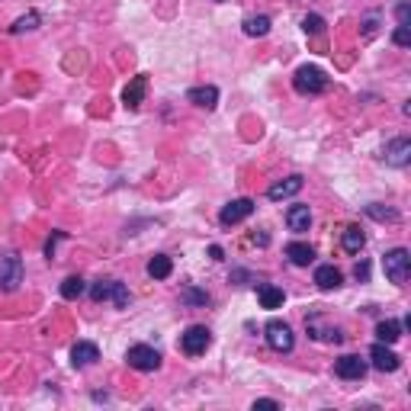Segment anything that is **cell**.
Listing matches in <instances>:
<instances>
[{"mask_svg": "<svg viewBox=\"0 0 411 411\" xmlns=\"http://www.w3.org/2000/svg\"><path fill=\"white\" fill-rule=\"evenodd\" d=\"M183 299H187V302H202V306H206V302H209V296L196 293V289H187V293H183Z\"/></svg>", "mask_w": 411, "mask_h": 411, "instance_id": "30", "label": "cell"}, {"mask_svg": "<svg viewBox=\"0 0 411 411\" xmlns=\"http://www.w3.org/2000/svg\"><path fill=\"white\" fill-rule=\"evenodd\" d=\"M286 225H289V231H308V225H312V209H308V206H289Z\"/></svg>", "mask_w": 411, "mask_h": 411, "instance_id": "19", "label": "cell"}, {"mask_svg": "<svg viewBox=\"0 0 411 411\" xmlns=\"http://www.w3.org/2000/svg\"><path fill=\"white\" fill-rule=\"evenodd\" d=\"M187 100H190V103H196V106H202V110H216V106H219V87H212V84L193 87V91L187 93Z\"/></svg>", "mask_w": 411, "mask_h": 411, "instance_id": "16", "label": "cell"}, {"mask_svg": "<svg viewBox=\"0 0 411 411\" xmlns=\"http://www.w3.org/2000/svg\"><path fill=\"white\" fill-rule=\"evenodd\" d=\"M145 93H148V77L139 74V77H132V81L126 84V91H122V103H126L129 110H139L141 100H145Z\"/></svg>", "mask_w": 411, "mask_h": 411, "instance_id": "12", "label": "cell"}, {"mask_svg": "<svg viewBox=\"0 0 411 411\" xmlns=\"http://www.w3.org/2000/svg\"><path fill=\"white\" fill-rule=\"evenodd\" d=\"M335 373L341 379H363L366 376V360L347 354V357H341V360H335Z\"/></svg>", "mask_w": 411, "mask_h": 411, "instance_id": "11", "label": "cell"}, {"mask_svg": "<svg viewBox=\"0 0 411 411\" xmlns=\"http://www.w3.org/2000/svg\"><path fill=\"white\" fill-rule=\"evenodd\" d=\"M209 254H212V260H222V248H219V244H212Z\"/></svg>", "mask_w": 411, "mask_h": 411, "instance_id": "36", "label": "cell"}, {"mask_svg": "<svg viewBox=\"0 0 411 411\" xmlns=\"http://www.w3.org/2000/svg\"><path fill=\"white\" fill-rule=\"evenodd\" d=\"M170 270H174V260H170L168 254H154V257L148 260V277L151 279H168Z\"/></svg>", "mask_w": 411, "mask_h": 411, "instance_id": "21", "label": "cell"}, {"mask_svg": "<svg viewBox=\"0 0 411 411\" xmlns=\"http://www.w3.org/2000/svg\"><path fill=\"white\" fill-rule=\"evenodd\" d=\"M254 408H279V402H277V398H257Z\"/></svg>", "mask_w": 411, "mask_h": 411, "instance_id": "33", "label": "cell"}, {"mask_svg": "<svg viewBox=\"0 0 411 411\" xmlns=\"http://www.w3.org/2000/svg\"><path fill=\"white\" fill-rule=\"evenodd\" d=\"M373 33H376V16H369L366 20V35H373Z\"/></svg>", "mask_w": 411, "mask_h": 411, "instance_id": "35", "label": "cell"}, {"mask_svg": "<svg viewBox=\"0 0 411 411\" xmlns=\"http://www.w3.org/2000/svg\"><path fill=\"white\" fill-rule=\"evenodd\" d=\"M39 23H42V16H39V13H26V16H20V20H16L13 26H10V33H13V35L29 33V29H35Z\"/></svg>", "mask_w": 411, "mask_h": 411, "instance_id": "26", "label": "cell"}, {"mask_svg": "<svg viewBox=\"0 0 411 411\" xmlns=\"http://www.w3.org/2000/svg\"><path fill=\"white\" fill-rule=\"evenodd\" d=\"M306 328H308V335H312L315 341H328V344H341L344 341V335L337 331V328H325V325H321V315H312V318L306 321Z\"/></svg>", "mask_w": 411, "mask_h": 411, "instance_id": "13", "label": "cell"}, {"mask_svg": "<svg viewBox=\"0 0 411 411\" xmlns=\"http://www.w3.org/2000/svg\"><path fill=\"white\" fill-rule=\"evenodd\" d=\"M315 283H318V289H337V286L344 283V273L337 270L335 264H321L318 270H315Z\"/></svg>", "mask_w": 411, "mask_h": 411, "instance_id": "17", "label": "cell"}, {"mask_svg": "<svg viewBox=\"0 0 411 411\" xmlns=\"http://www.w3.org/2000/svg\"><path fill=\"white\" fill-rule=\"evenodd\" d=\"M267 344H270L277 354H289L296 347V337H293V328L286 325V321H277L273 318L267 325Z\"/></svg>", "mask_w": 411, "mask_h": 411, "instance_id": "7", "label": "cell"}, {"mask_svg": "<svg viewBox=\"0 0 411 411\" xmlns=\"http://www.w3.org/2000/svg\"><path fill=\"white\" fill-rule=\"evenodd\" d=\"M302 29H306V33H312V35H318V33H325V20H321L318 13H308L306 20H302Z\"/></svg>", "mask_w": 411, "mask_h": 411, "instance_id": "28", "label": "cell"}, {"mask_svg": "<svg viewBox=\"0 0 411 411\" xmlns=\"http://www.w3.org/2000/svg\"><path fill=\"white\" fill-rule=\"evenodd\" d=\"M84 289H87V286H84V279H81V277H68L62 283V296H64V299H77V296H84Z\"/></svg>", "mask_w": 411, "mask_h": 411, "instance_id": "25", "label": "cell"}, {"mask_svg": "<svg viewBox=\"0 0 411 411\" xmlns=\"http://www.w3.org/2000/svg\"><path fill=\"white\" fill-rule=\"evenodd\" d=\"M299 190H302V177H299V174H293V177H286V180L273 183V187L267 190V196H270L273 202H279V199H289V196H296Z\"/></svg>", "mask_w": 411, "mask_h": 411, "instance_id": "14", "label": "cell"}, {"mask_svg": "<svg viewBox=\"0 0 411 411\" xmlns=\"http://www.w3.org/2000/svg\"><path fill=\"white\" fill-rule=\"evenodd\" d=\"M97 360H100L97 344H91V341H77L74 347H71V363H74V366H91V363H97Z\"/></svg>", "mask_w": 411, "mask_h": 411, "instance_id": "15", "label": "cell"}, {"mask_svg": "<svg viewBox=\"0 0 411 411\" xmlns=\"http://www.w3.org/2000/svg\"><path fill=\"white\" fill-rule=\"evenodd\" d=\"M402 328H405V321H379V325H376V337H379V341H383V344H395L398 341V337H402Z\"/></svg>", "mask_w": 411, "mask_h": 411, "instance_id": "23", "label": "cell"}, {"mask_svg": "<svg viewBox=\"0 0 411 411\" xmlns=\"http://www.w3.org/2000/svg\"><path fill=\"white\" fill-rule=\"evenodd\" d=\"M286 257L293 260L296 267H308L315 260V251H312V244L306 241H289L286 244Z\"/></svg>", "mask_w": 411, "mask_h": 411, "instance_id": "18", "label": "cell"}, {"mask_svg": "<svg viewBox=\"0 0 411 411\" xmlns=\"http://www.w3.org/2000/svg\"><path fill=\"white\" fill-rule=\"evenodd\" d=\"M257 299H260V306H264V308H279L286 296H283V289H279V286L264 283V286L257 289Z\"/></svg>", "mask_w": 411, "mask_h": 411, "instance_id": "22", "label": "cell"}, {"mask_svg": "<svg viewBox=\"0 0 411 411\" xmlns=\"http://www.w3.org/2000/svg\"><path fill=\"white\" fill-rule=\"evenodd\" d=\"M254 212V199H231L228 206H222V212H219V222L228 228V225H238L244 222V219Z\"/></svg>", "mask_w": 411, "mask_h": 411, "instance_id": "10", "label": "cell"}, {"mask_svg": "<svg viewBox=\"0 0 411 411\" xmlns=\"http://www.w3.org/2000/svg\"><path fill=\"white\" fill-rule=\"evenodd\" d=\"M392 42L402 45V49H408V45H411V29L408 26H398L395 33H392Z\"/></svg>", "mask_w": 411, "mask_h": 411, "instance_id": "29", "label": "cell"}, {"mask_svg": "<svg viewBox=\"0 0 411 411\" xmlns=\"http://www.w3.org/2000/svg\"><path fill=\"white\" fill-rule=\"evenodd\" d=\"M91 299L93 302H106L110 299L116 308H129V289L126 283H119V279H97V283L91 286Z\"/></svg>", "mask_w": 411, "mask_h": 411, "instance_id": "2", "label": "cell"}, {"mask_svg": "<svg viewBox=\"0 0 411 411\" xmlns=\"http://www.w3.org/2000/svg\"><path fill=\"white\" fill-rule=\"evenodd\" d=\"M244 33L248 35H267L270 33V16H248V20H244Z\"/></svg>", "mask_w": 411, "mask_h": 411, "instance_id": "24", "label": "cell"}, {"mask_svg": "<svg viewBox=\"0 0 411 411\" xmlns=\"http://www.w3.org/2000/svg\"><path fill=\"white\" fill-rule=\"evenodd\" d=\"M212 344V331L206 325H190L187 331L180 335V350L187 357H199L206 354V347Z\"/></svg>", "mask_w": 411, "mask_h": 411, "instance_id": "3", "label": "cell"}, {"mask_svg": "<svg viewBox=\"0 0 411 411\" xmlns=\"http://www.w3.org/2000/svg\"><path fill=\"white\" fill-rule=\"evenodd\" d=\"M328 84H331V77H328L321 68H315V64H302V68L296 71V77H293V87L299 93H306V97L325 93Z\"/></svg>", "mask_w": 411, "mask_h": 411, "instance_id": "1", "label": "cell"}, {"mask_svg": "<svg viewBox=\"0 0 411 411\" xmlns=\"http://www.w3.org/2000/svg\"><path fill=\"white\" fill-rule=\"evenodd\" d=\"M341 244H344V251L347 254H360V248L366 244V235L360 231V225H347L341 235Z\"/></svg>", "mask_w": 411, "mask_h": 411, "instance_id": "20", "label": "cell"}, {"mask_svg": "<svg viewBox=\"0 0 411 411\" xmlns=\"http://www.w3.org/2000/svg\"><path fill=\"white\" fill-rule=\"evenodd\" d=\"M383 158H386V164H389V168H405V164L411 161V139H405V135L392 139L389 145H386Z\"/></svg>", "mask_w": 411, "mask_h": 411, "instance_id": "9", "label": "cell"}, {"mask_svg": "<svg viewBox=\"0 0 411 411\" xmlns=\"http://www.w3.org/2000/svg\"><path fill=\"white\" fill-rule=\"evenodd\" d=\"M354 273H357V279H366L369 277V264H357Z\"/></svg>", "mask_w": 411, "mask_h": 411, "instance_id": "34", "label": "cell"}, {"mask_svg": "<svg viewBox=\"0 0 411 411\" xmlns=\"http://www.w3.org/2000/svg\"><path fill=\"white\" fill-rule=\"evenodd\" d=\"M23 283V260L16 254H4L0 257V293H13Z\"/></svg>", "mask_w": 411, "mask_h": 411, "instance_id": "6", "label": "cell"}, {"mask_svg": "<svg viewBox=\"0 0 411 411\" xmlns=\"http://www.w3.org/2000/svg\"><path fill=\"white\" fill-rule=\"evenodd\" d=\"M251 241H254V244H260V248H264V244H267V241H270V238H267V235H254V238H251Z\"/></svg>", "mask_w": 411, "mask_h": 411, "instance_id": "37", "label": "cell"}, {"mask_svg": "<svg viewBox=\"0 0 411 411\" xmlns=\"http://www.w3.org/2000/svg\"><path fill=\"white\" fill-rule=\"evenodd\" d=\"M395 16H398V26H408V16H411V10H408V4H398V10H395Z\"/></svg>", "mask_w": 411, "mask_h": 411, "instance_id": "31", "label": "cell"}, {"mask_svg": "<svg viewBox=\"0 0 411 411\" xmlns=\"http://www.w3.org/2000/svg\"><path fill=\"white\" fill-rule=\"evenodd\" d=\"M369 360H373V369H379V373H395V369L402 366V357L383 341H376L369 347Z\"/></svg>", "mask_w": 411, "mask_h": 411, "instance_id": "8", "label": "cell"}, {"mask_svg": "<svg viewBox=\"0 0 411 411\" xmlns=\"http://www.w3.org/2000/svg\"><path fill=\"white\" fill-rule=\"evenodd\" d=\"M366 216L376 219V222H395L398 212L395 209H386V206H379V202H373V206H366Z\"/></svg>", "mask_w": 411, "mask_h": 411, "instance_id": "27", "label": "cell"}, {"mask_svg": "<svg viewBox=\"0 0 411 411\" xmlns=\"http://www.w3.org/2000/svg\"><path fill=\"white\" fill-rule=\"evenodd\" d=\"M383 267H386V277H389L392 283L402 286L411 273V254L405 251V248H392V251H386Z\"/></svg>", "mask_w": 411, "mask_h": 411, "instance_id": "4", "label": "cell"}, {"mask_svg": "<svg viewBox=\"0 0 411 411\" xmlns=\"http://www.w3.org/2000/svg\"><path fill=\"white\" fill-rule=\"evenodd\" d=\"M62 238H64V231H55V235L49 238V244H45V254H49V257H52V254H55V244L62 241Z\"/></svg>", "mask_w": 411, "mask_h": 411, "instance_id": "32", "label": "cell"}, {"mask_svg": "<svg viewBox=\"0 0 411 411\" xmlns=\"http://www.w3.org/2000/svg\"><path fill=\"white\" fill-rule=\"evenodd\" d=\"M126 363L132 369H139V373H151V369L161 366V354L154 347H148V344H132L126 350Z\"/></svg>", "mask_w": 411, "mask_h": 411, "instance_id": "5", "label": "cell"}]
</instances>
